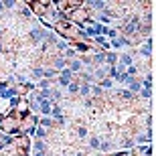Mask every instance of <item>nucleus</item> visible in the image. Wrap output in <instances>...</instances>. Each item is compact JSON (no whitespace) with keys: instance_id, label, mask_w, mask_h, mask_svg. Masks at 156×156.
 Segmentation results:
<instances>
[{"instance_id":"4","label":"nucleus","mask_w":156,"mask_h":156,"mask_svg":"<svg viewBox=\"0 0 156 156\" xmlns=\"http://www.w3.org/2000/svg\"><path fill=\"white\" fill-rule=\"evenodd\" d=\"M69 91H71V93L79 91V85H77V83H71V85H69Z\"/></svg>"},{"instance_id":"3","label":"nucleus","mask_w":156,"mask_h":156,"mask_svg":"<svg viewBox=\"0 0 156 156\" xmlns=\"http://www.w3.org/2000/svg\"><path fill=\"white\" fill-rule=\"evenodd\" d=\"M51 83H53L51 79H43V81H41V83H39V87H49V85H51Z\"/></svg>"},{"instance_id":"2","label":"nucleus","mask_w":156,"mask_h":156,"mask_svg":"<svg viewBox=\"0 0 156 156\" xmlns=\"http://www.w3.org/2000/svg\"><path fill=\"white\" fill-rule=\"evenodd\" d=\"M10 142H12V140L8 138L6 134H2V132H0V148H6V146H10Z\"/></svg>"},{"instance_id":"5","label":"nucleus","mask_w":156,"mask_h":156,"mask_svg":"<svg viewBox=\"0 0 156 156\" xmlns=\"http://www.w3.org/2000/svg\"><path fill=\"white\" fill-rule=\"evenodd\" d=\"M89 91H91V87H89V85H83V87H81V93H83V95H87Z\"/></svg>"},{"instance_id":"1","label":"nucleus","mask_w":156,"mask_h":156,"mask_svg":"<svg viewBox=\"0 0 156 156\" xmlns=\"http://www.w3.org/2000/svg\"><path fill=\"white\" fill-rule=\"evenodd\" d=\"M0 132L6 136H18L20 134V118H16L12 112L6 118H0Z\"/></svg>"}]
</instances>
